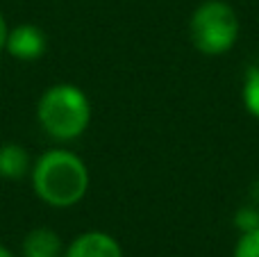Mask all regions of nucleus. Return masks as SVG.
Instances as JSON below:
<instances>
[{
	"label": "nucleus",
	"mask_w": 259,
	"mask_h": 257,
	"mask_svg": "<svg viewBox=\"0 0 259 257\" xmlns=\"http://www.w3.org/2000/svg\"><path fill=\"white\" fill-rule=\"evenodd\" d=\"M32 189L46 205L66 209L77 205L89 191V168L80 155L53 148L32 164Z\"/></svg>",
	"instance_id": "nucleus-1"
},
{
	"label": "nucleus",
	"mask_w": 259,
	"mask_h": 257,
	"mask_svg": "<svg viewBox=\"0 0 259 257\" xmlns=\"http://www.w3.org/2000/svg\"><path fill=\"white\" fill-rule=\"evenodd\" d=\"M91 100L80 87L62 82L41 94L36 118L46 135L57 141H73L87 132L91 123Z\"/></svg>",
	"instance_id": "nucleus-2"
},
{
	"label": "nucleus",
	"mask_w": 259,
	"mask_h": 257,
	"mask_svg": "<svg viewBox=\"0 0 259 257\" xmlns=\"http://www.w3.org/2000/svg\"><path fill=\"white\" fill-rule=\"evenodd\" d=\"M189 34L198 53L209 57L225 55L239 39V16L225 0H205L191 14Z\"/></svg>",
	"instance_id": "nucleus-3"
},
{
	"label": "nucleus",
	"mask_w": 259,
	"mask_h": 257,
	"mask_svg": "<svg viewBox=\"0 0 259 257\" xmlns=\"http://www.w3.org/2000/svg\"><path fill=\"white\" fill-rule=\"evenodd\" d=\"M46 48H48V39H46L44 30L32 23L12 27L7 34V46H5V50L21 62H36L44 57Z\"/></svg>",
	"instance_id": "nucleus-4"
},
{
	"label": "nucleus",
	"mask_w": 259,
	"mask_h": 257,
	"mask_svg": "<svg viewBox=\"0 0 259 257\" xmlns=\"http://www.w3.org/2000/svg\"><path fill=\"white\" fill-rule=\"evenodd\" d=\"M64 257H123V250L112 235L103 230H89L71 241Z\"/></svg>",
	"instance_id": "nucleus-5"
},
{
	"label": "nucleus",
	"mask_w": 259,
	"mask_h": 257,
	"mask_svg": "<svg viewBox=\"0 0 259 257\" xmlns=\"http://www.w3.org/2000/svg\"><path fill=\"white\" fill-rule=\"evenodd\" d=\"M23 257H62V239L50 228H34L23 239Z\"/></svg>",
	"instance_id": "nucleus-6"
},
{
	"label": "nucleus",
	"mask_w": 259,
	"mask_h": 257,
	"mask_svg": "<svg viewBox=\"0 0 259 257\" xmlns=\"http://www.w3.org/2000/svg\"><path fill=\"white\" fill-rule=\"evenodd\" d=\"M32 171V162L27 150L21 144H3L0 146V178L18 180Z\"/></svg>",
	"instance_id": "nucleus-7"
},
{
	"label": "nucleus",
	"mask_w": 259,
	"mask_h": 257,
	"mask_svg": "<svg viewBox=\"0 0 259 257\" xmlns=\"http://www.w3.org/2000/svg\"><path fill=\"white\" fill-rule=\"evenodd\" d=\"M243 105L248 114L259 118V66L248 68L246 80H243Z\"/></svg>",
	"instance_id": "nucleus-8"
},
{
	"label": "nucleus",
	"mask_w": 259,
	"mask_h": 257,
	"mask_svg": "<svg viewBox=\"0 0 259 257\" xmlns=\"http://www.w3.org/2000/svg\"><path fill=\"white\" fill-rule=\"evenodd\" d=\"M234 257H259V230L241 232L234 246Z\"/></svg>",
	"instance_id": "nucleus-9"
},
{
	"label": "nucleus",
	"mask_w": 259,
	"mask_h": 257,
	"mask_svg": "<svg viewBox=\"0 0 259 257\" xmlns=\"http://www.w3.org/2000/svg\"><path fill=\"white\" fill-rule=\"evenodd\" d=\"M234 223L241 232H252V230H259V207L257 205H246L237 212L234 217Z\"/></svg>",
	"instance_id": "nucleus-10"
},
{
	"label": "nucleus",
	"mask_w": 259,
	"mask_h": 257,
	"mask_svg": "<svg viewBox=\"0 0 259 257\" xmlns=\"http://www.w3.org/2000/svg\"><path fill=\"white\" fill-rule=\"evenodd\" d=\"M7 34H9L7 21H5L3 12H0V53H3V50H5V46H7Z\"/></svg>",
	"instance_id": "nucleus-11"
},
{
	"label": "nucleus",
	"mask_w": 259,
	"mask_h": 257,
	"mask_svg": "<svg viewBox=\"0 0 259 257\" xmlns=\"http://www.w3.org/2000/svg\"><path fill=\"white\" fill-rule=\"evenodd\" d=\"M0 257H14V253L7 248V246H3V244H0Z\"/></svg>",
	"instance_id": "nucleus-12"
}]
</instances>
